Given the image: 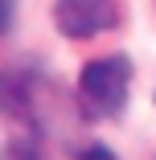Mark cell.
<instances>
[{"label": "cell", "mask_w": 156, "mask_h": 160, "mask_svg": "<svg viewBox=\"0 0 156 160\" xmlns=\"http://www.w3.org/2000/svg\"><path fill=\"white\" fill-rule=\"evenodd\" d=\"M128 90H132V62L123 53L95 58V62H86L82 74H78V103L95 119L119 115L123 103H128Z\"/></svg>", "instance_id": "6da1fadb"}, {"label": "cell", "mask_w": 156, "mask_h": 160, "mask_svg": "<svg viewBox=\"0 0 156 160\" xmlns=\"http://www.w3.org/2000/svg\"><path fill=\"white\" fill-rule=\"evenodd\" d=\"M53 25L66 37H95L119 25V0H53Z\"/></svg>", "instance_id": "7a4b0ae2"}, {"label": "cell", "mask_w": 156, "mask_h": 160, "mask_svg": "<svg viewBox=\"0 0 156 160\" xmlns=\"http://www.w3.org/2000/svg\"><path fill=\"white\" fill-rule=\"evenodd\" d=\"M74 160H119V156H115L111 148H103V144H90V148H82Z\"/></svg>", "instance_id": "3957f363"}, {"label": "cell", "mask_w": 156, "mask_h": 160, "mask_svg": "<svg viewBox=\"0 0 156 160\" xmlns=\"http://www.w3.org/2000/svg\"><path fill=\"white\" fill-rule=\"evenodd\" d=\"M13 17H17V0H0V37L13 29Z\"/></svg>", "instance_id": "277c9868"}, {"label": "cell", "mask_w": 156, "mask_h": 160, "mask_svg": "<svg viewBox=\"0 0 156 160\" xmlns=\"http://www.w3.org/2000/svg\"><path fill=\"white\" fill-rule=\"evenodd\" d=\"M0 160H4V156H0Z\"/></svg>", "instance_id": "5b68a950"}]
</instances>
